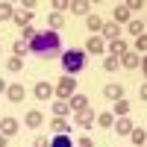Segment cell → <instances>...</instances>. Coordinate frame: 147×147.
<instances>
[{
  "label": "cell",
  "mask_w": 147,
  "mask_h": 147,
  "mask_svg": "<svg viewBox=\"0 0 147 147\" xmlns=\"http://www.w3.org/2000/svg\"><path fill=\"white\" fill-rule=\"evenodd\" d=\"M27 47L35 56H41V59H53V56H59V50H62V41H59L56 32H35V38Z\"/></svg>",
  "instance_id": "cell-1"
},
{
  "label": "cell",
  "mask_w": 147,
  "mask_h": 147,
  "mask_svg": "<svg viewBox=\"0 0 147 147\" xmlns=\"http://www.w3.org/2000/svg\"><path fill=\"white\" fill-rule=\"evenodd\" d=\"M62 68H65V77L68 74H80L85 68V53L82 50H68L62 56Z\"/></svg>",
  "instance_id": "cell-2"
},
{
  "label": "cell",
  "mask_w": 147,
  "mask_h": 147,
  "mask_svg": "<svg viewBox=\"0 0 147 147\" xmlns=\"http://www.w3.org/2000/svg\"><path fill=\"white\" fill-rule=\"evenodd\" d=\"M53 91L59 94V100H68V97H74V94H77V80H71V77H65V80H59Z\"/></svg>",
  "instance_id": "cell-3"
},
{
  "label": "cell",
  "mask_w": 147,
  "mask_h": 147,
  "mask_svg": "<svg viewBox=\"0 0 147 147\" xmlns=\"http://www.w3.org/2000/svg\"><path fill=\"white\" fill-rule=\"evenodd\" d=\"M6 94H9V100H12V103H21L24 97H27V91H24V85H21V82L6 85Z\"/></svg>",
  "instance_id": "cell-4"
},
{
  "label": "cell",
  "mask_w": 147,
  "mask_h": 147,
  "mask_svg": "<svg viewBox=\"0 0 147 147\" xmlns=\"http://www.w3.org/2000/svg\"><path fill=\"white\" fill-rule=\"evenodd\" d=\"M118 65H124V68H129V71H136V68L141 65V56H138V53H129V50H127L124 56L118 59Z\"/></svg>",
  "instance_id": "cell-5"
},
{
  "label": "cell",
  "mask_w": 147,
  "mask_h": 147,
  "mask_svg": "<svg viewBox=\"0 0 147 147\" xmlns=\"http://www.w3.org/2000/svg\"><path fill=\"white\" fill-rule=\"evenodd\" d=\"M18 127H21V124H18L15 118H3V121H0V136H6V138H9V136H15Z\"/></svg>",
  "instance_id": "cell-6"
},
{
  "label": "cell",
  "mask_w": 147,
  "mask_h": 147,
  "mask_svg": "<svg viewBox=\"0 0 147 147\" xmlns=\"http://www.w3.org/2000/svg\"><path fill=\"white\" fill-rule=\"evenodd\" d=\"M103 94H106V100H124V88H121L118 82H109L103 88Z\"/></svg>",
  "instance_id": "cell-7"
},
{
  "label": "cell",
  "mask_w": 147,
  "mask_h": 147,
  "mask_svg": "<svg viewBox=\"0 0 147 147\" xmlns=\"http://www.w3.org/2000/svg\"><path fill=\"white\" fill-rule=\"evenodd\" d=\"M68 106L74 112H82V109H88V97L85 94H74V97H68Z\"/></svg>",
  "instance_id": "cell-8"
},
{
  "label": "cell",
  "mask_w": 147,
  "mask_h": 147,
  "mask_svg": "<svg viewBox=\"0 0 147 147\" xmlns=\"http://www.w3.org/2000/svg\"><path fill=\"white\" fill-rule=\"evenodd\" d=\"M35 97H38V100H50L53 97V85L50 82H35Z\"/></svg>",
  "instance_id": "cell-9"
},
{
  "label": "cell",
  "mask_w": 147,
  "mask_h": 147,
  "mask_svg": "<svg viewBox=\"0 0 147 147\" xmlns=\"http://www.w3.org/2000/svg\"><path fill=\"white\" fill-rule=\"evenodd\" d=\"M100 32L106 35L109 41H115V38H121V30H118V24H115V21H109V24H103V27H100Z\"/></svg>",
  "instance_id": "cell-10"
},
{
  "label": "cell",
  "mask_w": 147,
  "mask_h": 147,
  "mask_svg": "<svg viewBox=\"0 0 147 147\" xmlns=\"http://www.w3.org/2000/svg\"><path fill=\"white\" fill-rule=\"evenodd\" d=\"M94 118H97V115L91 112V109H82V112H77V124H80V127H91Z\"/></svg>",
  "instance_id": "cell-11"
},
{
  "label": "cell",
  "mask_w": 147,
  "mask_h": 147,
  "mask_svg": "<svg viewBox=\"0 0 147 147\" xmlns=\"http://www.w3.org/2000/svg\"><path fill=\"white\" fill-rule=\"evenodd\" d=\"M115 129L121 132V136H129L136 127H132V121H129V118H121V121H115Z\"/></svg>",
  "instance_id": "cell-12"
},
{
  "label": "cell",
  "mask_w": 147,
  "mask_h": 147,
  "mask_svg": "<svg viewBox=\"0 0 147 147\" xmlns=\"http://www.w3.org/2000/svg\"><path fill=\"white\" fill-rule=\"evenodd\" d=\"M85 47H88V53H103V47H106V44H103V38H100V35H91Z\"/></svg>",
  "instance_id": "cell-13"
},
{
  "label": "cell",
  "mask_w": 147,
  "mask_h": 147,
  "mask_svg": "<svg viewBox=\"0 0 147 147\" xmlns=\"http://www.w3.org/2000/svg\"><path fill=\"white\" fill-rule=\"evenodd\" d=\"M53 129H56V136H68L71 132V127H68V121L65 118H53V124H50Z\"/></svg>",
  "instance_id": "cell-14"
},
{
  "label": "cell",
  "mask_w": 147,
  "mask_h": 147,
  "mask_svg": "<svg viewBox=\"0 0 147 147\" xmlns=\"http://www.w3.org/2000/svg\"><path fill=\"white\" fill-rule=\"evenodd\" d=\"M41 124H44V115L41 112H35V109L27 112V127H41Z\"/></svg>",
  "instance_id": "cell-15"
},
{
  "label": "cell",
  "mask_w": 147,
  "mask_h": 147,
  "mask_svg": "<svg viewBox=\"0 0 147 147\" xmlns=\"http://www.w3.org/2000/svg\"><path fill=\"white\" fill-rule=\"evenodd\" d=\"M68 9H74V15H88V9H91V3H85V0H77V3H71Z\"/></svg>",
  "instance_id": "cell-16"
},
{
  "label": "cell",
  "mask_w": 147,
  "mask_h": 147,
  "mask_svg": "<svg viewBox=\"0 0 147 147\" xmlns=\"http://www.w3.org/2000/svg\"><path fill=\"white\" fill-rule=\"evenodd\" d=\"M109 50H112V56H124V53H127V44H124V38H115L112 44H109Z\"/></svg>",
  "instance_id": "cell-17"
},
{
  "label": "cell",
  "mask_w": 147,
  "mask_h": 147,
  "mask_svg": "<svg viewBox=\"0 0 147 147\" xmlns=\"http://www.w3.org/2000/svg\"><path fill=\"white\" fill-rule=\"evenodd\" d=\"M12 18L18 21V27H30V21H32V12H15Z\"/></svg>",
  "instance_id": "cell-18"
},
{
  "label": "cell",
  "mask_w": 147,
  "mask_h": 147,
  "mask_svg": "<svg viewBox=\"0 0 147 147\" xmlns=\"http://www.w3.org/2000/svg\"><path fill=\"white\" fill-rule=\"evenodd\" d=\"M94 121H97L100 127H115V115H112V112H103V115H97Z\"/></svg>",
  "instance_id": "cell-19"
},
{
  "label": "cell",
  "mask_w": 147,
  "mask_h": 147,
  "mask_svg": "<svg viewBox=\"0 0 147 147\" xmlns=\"http://www.w3.org/2000/svg\"><path fill=\"white\" fill-rule=\"evenodd\" d=\"M68 109H71L68 100H59V103H53V115H56V118H65V115H68Z\"/></svg>",
  "instance_id": "cell-20"
},
{
  "label": "cell",
  "mask_w": 147,
  "mask_h": 147,
  "mask_svg": "<svg viewBox=\"0 0 147 147\" xmlns=\"http://www.w3.org/2000/svg\"><path fill=\"white\" fill-rule=\"evenodd\" d=\"M12 15H15V6L12 3H0V21H9Z\"/></svg>",
  "instance_id": "cell-21"
},
{
  "label": "cell",
  "mask_w": 147,
  "mask_h": 147,
  "mask_svg": "<svg viewBox=\"0 0 147 147\" xmlns=\"http://www.w3.org/2000/svg\"><path fill=\"white\" fill-rule=\"evenodd\" d=\"M50 147H74V141H71V136H56L50 141Z\"/></svg>",
  "instance_id": "cell-22"
},
{
  "label": "cell",
  "mask_w": 147,
  "mask_h": 147,
  "mask_svg": "<svg viewBox=\"0 0 147 147\" xmlns=\"http://www.w3.org/2000/svg\"><path fill=\"white\" fill-rule=\"evenodd\" d=\"M129 32L136 35V38H138V35H144V21H129Z\"/></svg>",
  "instance_id": "cell-23"
},
{
  "label": "cell",
  "mask_w": 147,
  "mask_h": 147,
  "mask_svg": "<svg viewBox=\"0 0 147 147\" xmlns=\"http://www.w3.org/2000/svg\"><path fill=\"white\" fill-rule=\"evenodd\" d=\"M32 38H35V30H32V27H21V41L27 44V41H32Z\"/></svg>",
  "instance_id": "cell-24"
},
{
  "label": "cell",
  "mask_w": 147,
  "mask_h": 147,
  "mask_svg": "<svg viewBox=\"0 0 147 147\" xmlns=\"http://www.w3.org/2000/svg\"><path fill=\"white\" fill-rule=\"evenodd\" d=\"M127 112H129V103H127V100H115V115H121V118H124Z\"/></svg>",
  "instance_id": "cell-25"
},
{
  "label": "cell",
  "mask_w": 147,
  "mask_h": 147,
  "mask_svg": "<svg viewBox=\"0 0 147 147\" xmlns=\"http://www.w3.org/2000/svg\"><path fill=\"white\" fill-rule=\"evenodd\" d=\"M100 27H103V21L97 18V15H88V30L91 32H100Z\"/></svg>",
  "instance_id": "cell-26"
},
{
  "label": "cell",
  "mask_w": 147,
  "mask_h": 147,
  "mask_svg": "<svg viewBox=\"0 0 147 147\" xmlns=\"http://www.w3.org/2000/svg\"><path fill=\"white\" fill-rule=\"evenodd\" d=\"M129 136H132V141H136L138 147H144V127H138V129H132Z\"/></svg>",
  "instance_id": "cell-27"
},
{
  "label": "cell",
  "mask_w": 147,
  "mask_h": 147,
  "mask_svg": "<svg viewBox=\"0 0 147 147\" xmlns=\"http://www.w3.org/2000/svg\"><path fill=\"white\" fill-rule=\"evenodd\" d=\"M127 18H129L127 6H115V24H118V21H127Z\"/></svg>",
  "instance_id": "cell-28"
},
{
  "label": "cell",
  "mask_w": 147,
  "mask_h": 147,
  "mask_svg": "<svg viewBox=\"0 0 147 147\" xmlns=\"http://www.w3.org/2000/svg\"><path fill=\"white\" fill-rule=\"evenodd\" d=\"M12 50H15V56H18V59H21V56H24V53H27V50H30V47H27V44H24V41H21V38H18V41H15V47H12Z\"/></svg>",
  "instance_id": "cell-29"
},
{
  "label": "cell",
  "mask_w": 147,
  "mask_h": 147,
  "mask_svg": "<svg viewBox=\"0 0 147 147\" xmlns=\"http://www.w3.org/2000/svg\"><path fill=\"white\" fill-rule=\"evenodd\" d=\"M62 24H65V18L59 15V12H53V15H50V27H53V30H59Z\"/></svg>",
  "instance_id": "cell-30"
},
{
  "label": "cell",
  "mask_w": 147,
  "mask_h": 147,
  "mask_svg": "<svg viewBox=\"0 0 147 147\" xmlns=\"http://www.w3.org/2000/svg\"><path fill=\"white\" fill-rule=\"evenodd\" d=\"M103 68H106V71H115V68H118V56H106V59H103Z\"/></svg>",
  "instance_id": "cell-31"
},
{
  "label": "cell",
  "mask_w": 147,
  "mask_h": 147,
  "mask_svg": "<svg viewBox=\"0 0 147 147\" xmlns=\"http://www.w3.org/2000/svg\"><path fill=\"white\" fill-rule=\"evenodd\" d=\"M6 68H9V71H21V68H24V62H21L18 56H12L9 62H6Z\"/></svg>",
  "instance_id": "cell-32"
},
{
  "label": "cell",
  "mask_w": 147,
  "mask_h": 147,
  "mask_svg": "<svg viewBox=\"0 0 147 147\" xmlns=\"http://www.w3.org/2000/svg\"><path fill=\"white\" fill-rule=\"evenodd\" d=\"M144 47H147V38H144V35H138V38H136V53H138V56L144 53Z\"/></svg>",
  "instance_id": "cell-33"
},
{
  "label": "cell",
  "mask_w": 147,
  "mask_h": 147,
  "mask_svg": "<svg viewBox=\"0 0 147 147\" xmlns=\"http://www.w3.org/2000/svg\"><path fill=\"white\" fill-rule=\"evenodd\" d=\"M132 9H144V3H141V0H129V3H127V12H132Z\"/></svg>",
  "instance_id": "cell-34"
},
{
  "label": "cell",
  "mask_w": 147,
  "mask_h": 147,
  "mask_svg": "<svg viewBox=\"0 0 147 147\" xmlns=\"http://www.w3.org/2000/svg\"><path fill=\"white\" fill-rule=\"evenodd\" d=\"M32 147H50V141H47V138H35V144Z\"/></svg>",
  "instance_id": "cell-35"
},
{
  "label": "cell",
  "mask_w": 147,
  "mask_h": 147,
  "mask_svg": "<svg viewBox=\"0 0 147 147\" xmlns=\"http://www.w3.org/2000/svg\"><path fill=\"white\" fill-rule=\"evenodd\" d=\"M80 147H94V141L91 138H80Z\"/></svg>",
  "instance_id": "cell-36"
},
{
  "label": "cell",
  "mask_w": 147,
  "mask_h": 147,
  "mask_svg": "<svg viewBox=\"0 0 147 147\" xmlns=\"http://www.w3.org/2000/svg\"><path fill=\"white\" fill-rule=\"evenodd\" d=\"M0 147H6V136H0Z\"/></svg>",
  "instance_id": "cell-37"
},
{
  "label": "cell",
  "mask_w": 147,
  "mask_h": 147,
  "mask_svg": "<svg viewBox=\"0 0 147 147\" xmlns=\"http://www.w3.org/2000/svg\"><path fill=\"white\" fill-rule=\"evenodd\" d=\"M0 91H6V82H3V80H0Z\"/></svg>",
  "instance_id": "cell-38"
}]
</instances>
